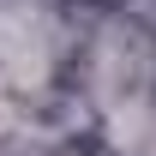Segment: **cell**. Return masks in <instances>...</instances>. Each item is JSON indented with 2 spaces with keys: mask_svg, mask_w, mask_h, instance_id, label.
Segmentation results:
<instances>
[{
  "mask_svg": "<svg viewBox=\"0 0 156 156\" xmlns=\"http://www.w3.org/2000/svg\"><path fill=\"white\" fill-rule=\"evenodd\" d=\"M72 156H78V150H72Z\"/></svg>",
  "mask_w": 156,
  "mask_h": 156,
  "instance_id": "6da1fadb",
  "label": "cell"
}]
</instances>
